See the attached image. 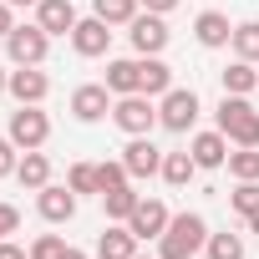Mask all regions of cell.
<instances>
[{"instance_id":"obj_19","label":"cell","mask_w":259,"mask_h":259,"mask_svg":"<svg viewBox=\"0 0 259 259\" xmlns=\"http://www.w3.org/2000/svg\"><path fill=\"white\" fill-rule=\"evenodd\" d=\"M138 254V234L133 229H107L97 239V259H133Z\"/></svg>"},{"instance_id":"obj_40","label":"cell","mask_w":259,"mask_h":259,"mask_svg":"<svg viewBox=\"0 0 259 259\" xmlns=\"http://www.w3.org/2000/svg\"><path fill=\"white\" fill-rule=\"evenodd\" d=\"M6 6H41V0H6Z\"/></svg>"},{"instance_id":"obj_16","label":"cell","mask_w":259,"mask_h":259,"mask_svg":"<svg viewBox=\"0 0 259 259\" xmlns=\"http://www.w3.org/2000/svg\"><path fill=\"white\" fill-rule=\"evenodd\" d=\"M193 36H198V46L219 51V46H229V41H234V26H229V16H224V11H203V16L193 21Z\"/></svg>"},{"instance_id":"obj_13","label":"cell","mask_w":259,"mask_h":259,"mask_svg":"<svg viewBox=\"0 0 259 259\" xmlns=\"http://www.w3.org/2000/svg\"><path fill=\"white\" fill-rule=\"evenodd\" d=\"M36 208H41V219H46V224H71V219H76V193H71V188L46 183V188L36 193Z\"/></svg>"},{"instance_id":"obj_3","label":"cell","mask_w":259,"mask_h":259,"mask_svg":"<svg viewBox=\"0 0 259 259\" xmlns=\"http://www.w3.org/2000/svg\"><path fill=\"white\" fill-rule=\"evenodd\" d=\"M112 122L122 127L127 138H148L153 127H158V107H153V97H143V92L117 97V102H112Z\"/></svg>"},{"instance_id":"obj_17","label":"cell","mask_w":259,"mask_h":259,"mask_svg":"<svg viewBox=\"0 0 259 259\" xmlns=\"http://www.w3.org/2000/svg\"><path fill=\"white\" fill-rule=\"evenodd\" d=\"M107 92H112V97L143 92V56H138V61H107Z\"/></svg>"},{"instance_id":"obj_7","label":"cell","mask_w":259,"mask_h":259,"mask_svg":"<svg viewBox=\"0 0 259 259\" xmlns=\"http://www.w3.org/2000/svg\"><path fill=\"white\" fill-rule=\"evenodd\" d=\"M127 36H133V51H138V56H163V46L173 41L168 21H163V16H153V11H148V16L138 11V16H133V31H127Z\"/></svg>"},{"instance_id":"obj_39","label":"cell","mask_w":259,"mask_h":259,"mask_svg":"<svg viewBox=\"0 0 259 259\" xmlns=\"http://www.w3.org/2000/svg\"><path fill=\"white\" fill-rule=\"evenodd\" d=\"M66 259H87V254H81V249H76V244H71V249H66Z\"/></svg>"},{"instance_id":"obj_14","label":"cell","mask_w":259,"mask_h":259,"mask_svg":"<svg viewBox=\"0 0 259 259\" xmlns=\"http://www.w3.org/2000/svg\"><path fill=\"white\" fill-rule=\"evenodd\" d=\"M36 26L46 36H71L76 31V6L71 0H41L36 6Z\"/></svg>"},{"instance_id":"obj_36","label":"cell","mask_w":259,"mask_h":259,"mask_svg":"<svg viewBox=\"0 0 259 259\" xmlns=\"http://www.w3.org/2000/svg\"><path fill=\"white\" fill-rule=\"evenodd\" d=\"M143 6H148V11H153V16H168V11H173V6H178V0H143Z\"/></svg>"},{"instance_id":"obj_35","label":"cell","mask_w":259,"mask_h":259,"mask_svg":"<svg viewBox=\"0 0 259 259\" xmlns=\"http://www.w3.org/2000/svg\"><path fill=\"white\" fill-rule=\"evenodd\" d=\"M0 259H31V249H21V244H11V239H0Z\"/></svg>"},{"instance_id":"obj_25","label":"cell","mask_w":259,"mask_h":259,"mask_svg":"<svg viewBox=\"0 0 259 259\" xmlns=\"http://www.w3.org/2000/svg\"><path fill=\"white\" fill-rule=\"evenodd\" d=\"M234 56L239 61H259V21H244V26H234Z\"/></svg>"},{"instance_id":"obj_9","label":"cell","mask_w":259,"mask_h":259,"mask_svg":"<svg viewBox=\"0 0 259 259\" xmlns=\"http://www.w3.org/2000/svg\"><path fill=\"white\" fill-rule=\"evenodd\" d=\"M46 92H51V76H46L41 66H16V71H11V97H16L21 107H41Z\"/></svg>"},{"instance_id":"obj_41","label":"cell","mask_w":259,"mask_h":259,"mask_svg":"<svg viewBox=\"0 0 259 259\" xmlns=\"http://www.w3.org/2000/svg\"><path fill=\"white\" fill-rule=\"evenodd\" d=\"M133 259H153V254H133Z\"/></svg>"},{"instance_id":"obj_38","label":"cell","mask_w":259,"mask_h":259,"mask_svg":"<svg viewBox=\"0 0 259 259\" xmlns=\"http://www.w3.org/2000/svg\"><path fill=\"white\" fill-rule=\"evenodd\" d=\"M6 92H11V71H6V66H0V97H6Z\"/></svg>"},{"instance_id":"obj_29","label":"cell","mask_w":259,"mask_h":259,"mask_svg":"<svg viewBox=\"0 0 259 259\" xmlns=\"http://www.w3.org/2000/svg\"><path fill=\"white\" fill-rule=\"evenodd\" d=\"M66 249H71V244H66L61 234H41V239L31 244V259H66Z\"/></svg>"},{"instance_id":"obj_15","label":"cell","mask_w":259,"mask_h":259,"mask_svg":"<svg viewBox=\"0 0 259 259\" xmlns=\"http://www.w3.org/2000/svg\"><path fill=\"white\" fill-rule=\"evenodd\" d=\"M188 153H193L198 168H224V163H229V138L219 133V127H213V133H198V138L188 143Z\"/></svg>"},{"instance_id":"obj_11","label":"cell","mask_w":259,"mask_h":259,"mask_svg":"<svg viewBox=\"0 0 259 259\" xmlns=\"http://www.w3.org/2000/svg\"><path fill=\"white\" fill-rule=\"evenodd\" d=\"M168 203H158V198H138V208H133V219H127V229H133L138 239H163V229H168Z\"/></svg>"},{"instance_id":"obj_8","label":"cell","mask_w":259,"mask_h":259,"mask_svg":"<svg viewBox=\"0 0 259 259\" xmlns=\"http://www.w3.org/2000/svg\"><path fill=\"white\" fill-rule=\"evenodd\" d=\"M107 46H112V26L102 21V16H92V21H76V31H71V51L76 56H107Z\"/></svg>"},{"instance_id":"obj_32","label":"cell","mask_w":259,"mask_h":259,"mask_svg":"<svg viewBox=\"0 0 259 259\" xmlns=\"http://www.w3.org/2000/svg\"><path fill=\"white\" fill-rule=\"evenodd\" d=\"M16 153H21V148H16L11 138H0V178H11V173H16V163H21Z\"/></svg>"},{"instance_id":"obj_28","label":"cell","mask_w":259,"mask_h":259,"mask_svg":"<svg viewBox=\"0 0 259 259\" xmlns=\"http://www.w3.org/2000/svg\"><path fill=\"white\" fill-rule=\"evenodd\" d=\"M208 259H244V239L239 234H208Z\"/></svg>"},{"instance_id":"obj_21","label":"cell","mask_w":259,"mask_h":259,"mask_svg":"<svg viewBox=\"0 0 259 259\" xmlns=\"http://www.w3.org/2000/svg\"><path fill=\"white\" fill-rule=\"evenodd\" d=\"M193 173H198L193 153H163V178H168V188H188Z\"/></svg>"},{"instance_id":"obj_18","label":"cell","mask_w":259,"mask_h":259,"mask_svg":"<svg viewBox=\"0 0 259 259\" xmlns=\"http://www.w3.org/2000/svg\"><path fill=\"white\" fill-rule=\"evenodd\" d=\"M16 178H21V188H31V193H41V188L51 183V158H46L41 148H31V153H21V163H16Z\"/></svg>"},{"instance_id":"obj_26","label":"cell","mask_w":259,"mask_h":259,"mask_svg":"<svg viewBox=\"0 0 259 259\" xmlns=\"http://www.w3.org/2000/svg\"><path fill=\"white\" fill-rule=\"evenodd\" d=\"M229 173H234L239 183H259V148H239V153H229Z\"/></svg>"},{"instance_id":"obj_10","label":"cell","mask_w":259,"mask_h":259,"mask_svg":"<svg viewBox=\"0 0 259 259\" xmlns=\"http://www.w3.org/2000/svg\"><path fill=\"white\" fill-rule=\"evenodd\" d=\"M71 112H76V122H102V117L112 112V92H107V81H87V87H76V92H71Z\"/></svg>"},{"instance_id":"obj_5","label":"cell","mask_w":259,"mask_h":259,"mask_svg":"<svg viewBox=\"0 0 259 259\" xmlns=\"http://www.w3.org/2000/svg\"><path fill=\"white\" fill-rule=\"evenodd\" d=\"M46 51H51V36H46L41 26H16V31L6 36V56H11L16 66H41Z\"/></svg>"},{"instance_id":"obj_37","label":"cell","mask_w":259,"mask_h":259,"mask_svg":"<svg viewBox=\"0 0 259 259\" xmlns=\"http://www.w3.org/2000/svg\"><path fill=\"white\" fill-rule=\"evenodd\" d=\"M244 224H249V234H259V208H254V213H244Z\"/></svg>"},{"instance_id":"obj_22","label":"cell","mask_w":259,"mask_h":259,"mask_svg":"<svg viewBox=\"0 0 259 259\" xmlns=\"http://www.w3.org/2000/svg\"><path fill=\"white\" fill-rule=\"evenodd\" d=\"M138 198H143V193H138L133 183L107 188V193H102V203H107V219H122V224H127V219H133V208H138Z\"/></svg>"},{"instance_id":"obj_31","label":"cell","mask_w":259,"mask_h":259,"mask_svg":"<svg viewBox=\"0 0 259 259\" xmlns=\"http://www.w3.org/2000/svg\"><path fill=\"white\" fill-rule=\"evenodd\" d=\"M127 178H133V173H127L122 163H97V183H102V193H107V188H122Z\"/></svg>"},{"instance_id":"obj_24","label":"cell","mask_w":259,"mask_h":259,"mask_svg":"<svg viewBox=\"0 0 259 259\" xmlns=\"http://www.w3.org/2000/svg\"><path fill=\"white\" fill-rule=\"evenodd\" d=\"M92 16H102L107 26H133L138 0H92Z\"/></svg>"},{"instance_id":"obj_1","label":"cell","mask_w":259,"mask_h":259,"mask_svg":"<svg viewBox=\"0 0 259 259\" xmlns=\"http://www.w3.org/2000/svg\"><path fill=\"white\" fill-rule=\"evenodd\" d=\"M203 244H208L203 213H173L168 229H163V239H158V259H193Z\"/></svg>"},{"instance_id":"obj_4","label":"cell","mask_w":259,"mask_h":259,"mask_svg":"<svg viewBox=\"0 0 259 259\" xmlns=\"http://www.w3.org/2000/svg\"><path fill=\"white\" fill-rule=\"evenodd\" d=\"M198 112H203V102H198L193 87H173V92H163V102H158V122L168 127V133H188V127L198 122Z\"/></svg>"},{"instance_id":"obj_27","label":"cell","mask_w":259,"mask_h":259,"mask_svg":"<svg viewBox=\"0 0 259 259\" xmlns=\"http://www.w3.org/2000/svg\"><path fill=\"white\" fill-rule=\"evenodd\" d=\"M66 188H71V193H102L97 168H92V163H71V168H66Z\"/></svg>"},{"instance_id":"obj_34","label":"cell","mask_w":259,"mask_h":259,"mask_svg":"<svg viewBox=\"0 0 259 259\" xmlns=\"http://www.w3.org/2000/svg\"><path fill=\"white\" fill-rule=\"evenodd\" d=\"M11 11H16V6H6V0H0V41L16 31V16H11Z\"/></svg>"},{"instance_id":"obj_20","label":"cell","mask_w":259,"mask_h":259,"mask_svg":"<svg viewBox=\"0 0 259 259\" xmlns=\"http://www.w3.org/2000/svg\"><path fill=\"white\" fill-rule=\"evenodd\" d=\"M173 92V66L158 56H143V97H163Z\"/></svg>"},{"instance_id":"obj_2","label":"cell","mask_w":259,"mask_h":259,"mask_svg":"<svg viewBox=\"0 0 259 259\" xmlns=\"http://www.w3.org/2000/svg\"><path fill=\"white\" fill-rule=\"evenodd\" d=\"M213 122H219V133H224L234 148H259V112L249 107V97H229V92H224Z\"/></svg>"},{"instance_id":"obj_30","label":"cell","mask_w":259,"mask_h":259,"mask_svg":"<svg viewBox=\"0 0 259 259\" xmlns=\"http://www.w3.org/2000/svg\"><path fill=\"white\" fill-rule=\"evenodd\" d=\"M229 203H234V213H254L259 208V183H239L229 193Z\"/></svg>"},{"instance_id":"obj_12","label":"cell","mask_w":259,"mask_h":259,"mask_svg":"<svg viewBox=\"0 0 259 259\" xmlns=\"http://www.w3.org/2000/svg\"><path fill=\"white\" fill-rule=\"evenodd\" d=\"M122 168L133 178H153V173H163V153L153 148V138H133L122 148Z\"/></svg>"},{"instance_id":"obj_23","label":"cell","mask_w":259,"mask_h":259,"mask_svg":"<svg viewBox=\"0 0 259 259\" xmlns=\"http://www.w3.org/2000/svg\"><path fill=\"white\" fill-rule=\"evenodd\" d=\"M259 87V71H254V61H234L229 71H224V92L229 97H249Z\"/></svg>"},{"instance_id":"obj_6","label":"cell","mask_w":259,"mask_h":259,"mask_svg":"<svg viewBox=\"0 0 259 259\" xmlns=\"http://www.w3.org/2000/svg\"><path fill=\"white\" fill-rule=\"evenodd\" d=\"M16 148H46V138H51V117L41 112V107H21V112H11V133H6Z\"/></svg>"},{"instance_id":"obj_33","label":"cell","mask_w":259,"mask_h":259,"mask_svg":"<svg viewBox=\"0 0 259 259\" xmlns=\"http://www.w3.org/2000/svg\"><path fill=\"white\" fill-rule=\"evenodd\" d=\"M16 229H21V208L16 203H0V239H11Z\"/></svg>"}]
</instances>
